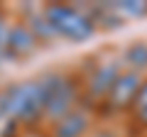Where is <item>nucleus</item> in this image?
I'll return each mask as SVG.
<instances>
[{
	"label": "nucleus",
	"instance_id": "obj_1",
	"mask_svg": "<svg viewBox=\"0 0 147 137\" xmlns=\"http://www.w3.org/2000/svg\"><path fill=\"white\" fill-rule=\"evenodd\" d=\"M42 12L47 17V22L52 25V30L57 32V37H64L69 42H86L88 37H93V32H96L93 20L79 5L49 3V5L42 7Z\"/></svg>",
	"mask_w": 147,
	"mask_h": 137
},
{
	"label": "nucleus",
	"instance_id": "obj_2",
	"mask_svg": "<svg viewBox=\"0 0 147 137\" xmlns=\"http://www.w3.org/2000/svg\"><path fill=\"white\" fill-rule=\"evenodd\" d=\"M47 95L42 91L39 79L22 81L7 88V118L15 122H34L44 118Z\"/></svg>",
	"mask_w": 147,
	"mask_h": 137
},
{
	"label": "nucleus",
	"instance_id": "obj_3",
	"mask_svg": "<svg viewBox=\"0 0 147 137\" xmlns=\"http://www.w3.org/2000/svg\"><path fill=\"white\" fill-rule=\"evenodd\" d=\"M79 108V81L61 76L59 83L52 88L47 98V108H44V118L52 122H59L64 115H69L71 110Z\"/></svg>",
	"mask_w": 147,
	"mask_h": 137
},
{
	"label": "nucleus",
	"instance_id": "obj_4",
	"mask_svg": "<svg viewBox=\"0 0 147 137\" xmlns=\"http://www.w3.org/2000/svg\"><path fill=\"white\" fill-rule=\"evenodd\" d=\"M123 74V61L118 59H110V61H103L93 68V74L88 76V88H86V95H88L93 103H105L115 86V81L120 79Z\"/></svg>",
	"mask_w": 147,
	"mask_h": 137
},
{
	"label": "nucleus",
	"instance_id": "obj_5",
	"mask_svg": "<svg viewBox=\"0 0 147 137\" xmlns=\"http://www.w3.org/2000/svg\"><path fill=\"white\" fill-rule=\"evenodd\" d=\"M142 76L135 74V71H123L120 79L115 81V86H113V91H110L108 100H105V105H108V110L113 113H120V110H127V108L135 105L137 95H140V88H142Z\"/></svg>",
	"mask_w": 147,
	"mask_h": 137
},
{
	"label": "nucleus",
	"instance_id": "obj_6",
	"mask_svg": "<svg viewBox=\"0 0 147 137\" xmlns=\"http://www.w3.org/2000/svg\"><path fill=\"white\" fill-rule=\"evenodd\" d=\"M39 44V39L32 34L27 25H10V34H7V59H22L32 54Z\"/></svg>",
	"mask_w": 147,
	"mask_h": 137
},
{
	"label": "nucleus",
	"instance_id": "obj_7",
	"mask_svg": "<svg viewBox=\"0 0 147 137\" xmlns=\"http://www.w3.org/2000/svg\"><path fill=\"white\" fill-rule=\"evenodd\" d=\"M91 125V113L84 105H79L76 110H71L69 115H64L59 122H54L52 137H84V132Z\"/></svg>",
	"mask_w": 147,
	"mask_h": 137
},
{
	"label": "nucleus",
	"instance_id": "obj_8",
	"mask_svg": "<svg viewBox=\"0 0 147 137\" xmlns=\"http://www.w3.org/2000/svg\"><path fill=\"white\" fill-rule=\"evenodd\" d=\"M123 64L127 66V71H135V74H142L147 68V39H137L123 54Z\"/></svg>",
	"mask_w": 147,
	"mask_h": 137
},
{
	"label": "nucleus",
	"instance_id": "obj_9",
	"mask_svg": "<svg viewBox=\"0 0 147 137\" xmlns=\"http://www.w3.org/2000/svg\"><path fill=\"white\" fill-rule=\"evenodd\" d=\"M110 7L115 10L120 20H132V17H145L147 15V0H115L110 3Z\"/></svg>",
	"mask_w": 147,
	"mask_h": 137
},
{
	"label": "nucleus",
	"instance_id": "obj_10",
	"mask_svg": "<svg viewBox=\"0 0 147 137\" xmlns=\"http://www.w3.org/2000/svg\"><path fill=\"white\" fill-rule=\"evenodd\" d=\"M27 27L32 30V34H34L37 39H42V42H52V39H57V32L52 30V25L47 22V17H44V12H32L30 17H27Z\"/></svg>",
	"mask_w": 147,
	"mask_h": 137
},
{
	"label": "nucleus",
	"instance_id": "obj_11",
	"mask_svg": "<svg viewBox=\"0 0 147 137\" xmlns=\"http://www.w3.org/2000/svg\"><path fill=\"white\" fill-rule=\"evenodd\" d=\"M145 108H147V81L142 83V88H140V95H137L135 105H132V113H137V110H145Z\"/></svg>",
	"mask_w": 147,
	"mask_h": 137
},
{
	"label": "nucleus",
	"instance_id": "obj_12",
	"mask_svg": "<svg viewBox=\"0 0 147 137\" xmlns=\"http://www.w3.org/2000/svg\"><path fill=\"white\" fill-rule=\"evenodd\" d=\"M3 61H7V56H5L3 52H0V64H3Z\"/></svg>",
	"mask_w": 147,
	"mask_h": 137
}]
</instances>
